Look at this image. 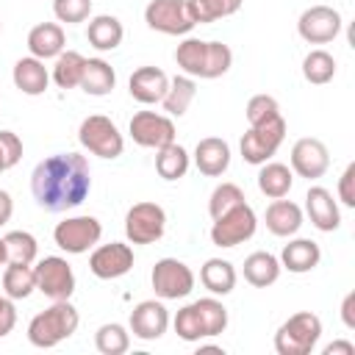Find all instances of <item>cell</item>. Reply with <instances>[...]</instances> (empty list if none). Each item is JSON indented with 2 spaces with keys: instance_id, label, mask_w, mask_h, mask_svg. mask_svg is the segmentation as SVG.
Wrapping results in <instances>:
<instances>
[{
  "instance_id": "cell-1",
  "label": "cell",
  "mask_w": 355,
  "mask_h": 355,
  "mask_svg": "<svg viewBox=\"0 0 355 355\" xmlns=\"http://www.w3.org/2000/svg\"><path fill=\"white\" fill-rule=\"evenodd\" d=\"M92 189V172L83 155L78 153H58L33 166L31 191L33 200L44 211H67L86 200Z\"/></svg>"
},
{
  "instance_id": "cell-2",
  "label": "cell",
  "mask_w": 355,
  "mask_h": 355,
  "mask_svg": "<svg viewBox=\"0 0 355 355\" xmlns=\"http://www.w3.org/2000/svg\"><path fill=\"white\" fill-rule=\"evenodd\" d=\"M78 311L69 300H53V305L36 313L28 324V341L39 349H50L78 330Z\"/></svg>"
},
{
  "instance_id": "cell-3",
  "label": "cell",
  "mask_w": 355,
  "mask_h": 355,
  "mask_svg": "<svg viewBox=\"0 0 355 355\" xmlns=\"http://www.w3.org/2000/svg\"><path fill=\"white\" fill-rule=\"evenodd\" d=\"M319 336H322V319L311 311H300L277 327L275 349L277 355H308L313 352Z\"/></svg>"
},
{
  "instance_id": "cell-4",
  "label": "cell",
  "mask_w": 355,
  "mask_h": 355,
  "mask_svg": "<svg viewBox=\"0 0 355 355\" xmlns=\"http://www.w3.org/2000/svg\"><path fill=\"white\" fill-rule=\"evenodd\" d=\"M283 136H286V119L280 114L261 125H250V130L241 136V158L247 164H266L277 153Z\"/></svg>"
},
{
  "instance_id": "cell-5",
  "label": "cell",
  "mask_w": 355,
  "mask_h": 355,
  "mask_svg": "<svg viewBox=\"0 0 355 355\" xmlns=\"http://www.w3.org/2000/svg\"><path fill=\"white\" fill-rule=\"evenodd\" d=\"M78 139H80V144H83L89 153H94V155H100V158H119L122 150H125V141H122L119 128H116L108 116H103V114L86 116V119L80 122Z\"/></svg>"
},
{
  "instance_id": "cell-6",
  "label": "cell",
  "mask_w": 355,
  "mask_h": 355,
  "mask_svg": "<svg viewBox=\"0 0 355 355\" xmlns=\"http://www.w3.org/2000/svg\"><path fill=\"white\" fill-rule=\"evenodd\" d=\"M166 227V214L158 202H136L130 205L128 216H125V236L130 244H153L164 236Z\"/></svg>"
},
{
  "instance_id": "cell-7",
  "label": "cell",
  "mask_w": 355,
  "mask_h": 355,
  "mask_svg": "<svg viewBox=\"0 0 355 355\" xmlns=\"http://www.w3.org/2000/svg\"><path fill=\"white\" fill-rule=\"evenodd\" d=\"M255 233V211L247 202L233 205L211 225V241L216 247H236Z\"/></svg>"
},
{
  "instance_id": "cell-8",
  "label": "cell",
  "mask_w": 355,
  "mask_h": 355,
  "mask_svg": "<svg viewBox=\"0 0 355 355\" xmlns=\"http://www.w3.org/2000/svg\"><path fill=\"white\" fill-rule=\"evenodd\" d=\"M100 236H103V225L94 216H69V219L58 222L53 230L55 244L72 255H80L89 247H94L100 241Z\"/></svg>"
},
{
  "instance_id": "cell-9",
  "label": "cell",
  "mask_w": 355,
  "mask_h": 355,
  "mask_svg": "<svg viewBox=\"0 0 355 355\" xmlns=\"http://www.w3.org/2000/svg\"><path fill=\"white\" fill-rule=\"evenodd\" d=\"M33 272H36V288L44 297H50V300H69L72 297V291H75V272H72V266L64 258L47 255V258H42L33 266Z\"/></svg>"
},
{
  "instance_id": "cell-10",
  "label": "cell",
  "mask_w": 355,
  "mask_h": 355,
  "mask_svg": "<svg viewBox=\"0 0 355 355\" xmlns=\"http://www.w3.org/2000/svg\"><path fill=\"white\" fill-rule=\"evenodd\" d=\"M150 280H153V288L161 300H178V297H186L194 288L191 269L178 258H161L153 266Z\"/></svg>"
},
{
  "instance_id": "cell-11",
  "label": "cell",
  "mask_w": 355,
  "mask_h": 355,
  "mask_svg": "<svg viewBox=\"0 0 355 355\" xmlns=\"http://www.w3.org/2000/svg\"><path fill=\"white\" fill-rule=\"evenodd\" d=\"M144 22L153 31L169 36H180L194 28V19L186 11V0H150L144 8Z\"/></svg>"
},
{
  "instance_id": "cell-12",
  "label": "cell",
  "mask_w": 355,
  "mask_h": 355,
  "mask_svg": "<svg viewBox=\"0 0 355 355\" xmlns=\"http://www.w3.org/2000/svg\"><path fill=\"white\" fill-rule=\"evenodd\" d=\"M297 31L305 42L311 44H324V42H333L336 33L341 31V14L330 6H311L300 14V22H297Z\"/></svg>"
},
{
  "instance_id": "cell-13",
  "label": "cell",
  "mask_w": 355,
  "mask_h": 355,
  "mask_svg": "<svg viewBox=\"0 0 355 355\" xmlns=\"http://www.w3.org/2000/svg\"><path fill=\"white\" fill-rule=\"evenodd\" d=\"M130 136L139 147H164L169 141H175V125L169 116L155 114V111H139L130 119Z\"/></svg>"
},
{
  "instance_id": "cell-14",
  "label": "cell",
  "mask_w": 355,
  "mask_h": 355,
  "mask_svg": "<svg viewBox=\"0 0 355 355\" xmlns=\"http://www.w3.org/2000/svg\"><path fill=\"white\" fill-rule=\"evenodd\" d=\"M89 269L94 277L100 280H114L122 277L133 269V250L122 241H111V244H100L92 255H89Z\"/></svg>"
},
{
  "instance_id": "cell-15",
  "label": "cell",
  "mask_w": 355,
  "mask_h": 355,
  "mask_svg": "<svg viewBox=\"0 0 355 355\" xmlns=\"http://www.w3.org/2000/svg\"><path fill=\"white\" fill-rule=\"evenodd\" d=\"M330 166V155H327V147L322 139H313V136H302L294 141L291 147V169L300 175V178H322Z\"/></svg>"
},
{
  "instance_id": "cell-16",
  "label": "cell",
  "mask_w": 355,
  "mask_h": 355,
  "mask_svg": "<svg viewBox=\"0 0 355 355\" xmlns=\"http://www.w3.org/2000/svg\"><path fill=\"white\" fill-rule=\"evenodd\" d=\"M166 324H169V313L161 302L155 300H144L139 302L133 311H130V330L136 338L141 341H155L166 333Z\"/></svg>"
},
{
  "instance_id": "cell-17",
  "label": "cell",
  "mask_w": 355,
  "mask_h": 355,
  "mask_svg": "<svg viewBox=\"0 0 355 355\" xmlns=\"http://www.w3.org/2000/svg\"><path fill=\"white\" fill-rule=\"evenodd\" d=\"M166 86H169V78L164 69L158 67H139L130 80H128V89H130V97L150 105V103H161V97L166 94Z\"/></svg>"
},
{
  "instance_id": "cell-18",
  "label": "cell",
  "mask_w": 355,
  "mask_h": 355,
  "mask_svg": "<svg viewBox=\"0 0 355 355\" xmlns=\"http://www.w3.org/2000/svg\"><path fill=\"white\" fill-rule=\"evenodd\" d=\"M194 164L202 175L208 178H219L227 164H230V147L225 139L219 136H208V139H200L197 141V150H194Z\"/></svg>"
},
{
  "instance_id": "cell-19",
  "label": "cell",
  "mask_w": 355,
  "mask_h": 355,
  "mask_svg": "<svg viewBox=\"0 0 355 355\" xmlns=\"http://www.w3.org/2000/svg\"><path fill=\"white\" fill-rule=\"evenodd\" d=\"M305 208H308V216L311 222L319 227V230H336L341 225V214H338V205L333 200V194L322 186H311L308 194H305Z\"/></svg>"
},
{
  "instance_id": "cell-20",
  "label": "cell",
  "mask_w": 355,
  "mask_h": 355,
  "mask_svg": "<svg viewBox=\"0 0 355 355\" xmlns=\"http://www.w3.org/2000/svg\"><path fill=\"white\" fill-rule=\"evenodd\" d=\"M28 50L36 58H55L64 53V31L55 22H39L28 31Z\"/></svg>"
},
{
  "instance_id": "cell-21",
  "label": "cell",
  "mask_w": 355,
  "mask_h": 355,
  "mask_svg": "<svg viewBox=\"0 0 355 355\" xmlns=\"http://www.w3.org/2000/svg\"><path fill=\"white\" fill-rule=\"evenodd\" d=\"M78 86H80L86 94H92V97H103V94H108V92L116 86V72H114L111 64L103 61V58H86Z\"/></svg>"
},
{
  "instance_id": "cell-22",
  "label": "cell",
  "mask_w": 355,
  "mask_h": 355,
  "mask_svg": "<svg viewBox=\"0 0 355 355\" xmlns=\"http://www.w3.org/2000/svg\"><path fill=\"white\" fill-rule=\"evenodd\" d=\"M263 219H266L269 233H275V236H291V233H297L300 225H302V211H300L297 202L277 197V200L266 208Z\"/></svg>"
},
{
  "instance_id": "cell-23",
  "label": "cell",
  "mask_w": 355,
  "mask_h": 355,
  "mask_svg": "<svg viewBox=\"0 0 355 355\" xmlns=\"http://www.w3.org/2000/svg\"><path fill=\"white\" fill-rule=\"evenodd\" d=\"M47 80H50V75H47L42 58L28 55V58H19V61L14 64V86H17L22 94H31V97L42 94V92L47 89Z\"/></svg>"
},
{
  "instance_id": "cell-24",
  "label": "cell",
  "mask_w": 355,
  "mask_h": 355,
  "mask_svg": "<svg viewBox=\"0 0 355 355\" xmlns=\"http://www.w3.org/2000/svg\"><path fill=\"white\" fill-rule=\"evenodd\" d=\"M319 258H322V250H319V244L311 241V239H294V241H288V244L283 247V252H280V263H283L288 272H297V275L311 272V269L319 263Z\"/></svg>"
},
{
  "instance_id": "cell-25",
  "label": "cell",
  "mask_w": 355,
  "mask_h": 355,
  "mask_svg": "<svg viewBox=\"0 0 355 355\" xmlns=\"http://www.w3.org/2000/svg\"><path fill=\"white\" fill-rule=\"evenodd\" d=\"M280 277V261L272 252H252L244 258V280L255 288H266Z\"/></svg>"
},
{
  "instance_id": "cell-26",
  "label": "cell",
  "mask_w": 355,
  "mask_h": 355,
  "mask_svg": "<svg viewBox=\"0 0 355 355\" xmlns=\"http://www.w3.org/2000/svg\"><path fill=\"white\" fill-rule=\"evenodd\" d=\"M125 31H122V22L111 14H97L94 19H89V28H86V39L92 47L97 50H114L119 47Z\"/></svg>"
},
{
  "instance_id": "cell-27",
  "label": "cell",
  "mask_w": 355,
  "mask_h": 355,
  "mask_svg": "<svg viewBox=\"0 0 355 355\" xmlns=\"http://www.w3.org/2000/svg\"><path fill=\"white\" fill-rule=\"evenodd\" d=\"M200 280L211 294H230L236 286V269L230 261L222 258H208L200 269Z\"/></svg>"
},
{
  "instance_id": "cell-28",
  "label": "cell",
  "mask_w": 355,
  "mask_h": 355,
  "mask_svg": "<svg viewBox=\"0 0 355 355\" xmlns=\"http://www.w3.org/2000/svg\"><path fill=\"white\" fill-rule=\"evenodd\" d=\"M194 94H197V83H194L189 75H178V78H172L169 86H166V94L161 97L164 111L172 114V116H183V114L189 111Z\"/></svg>"
},
{
  "instance_id": "cell-29",
  "label": "cell",
  "mask_w": 355,
  "mask_h": 355,
  "mask_svg": "<svg viewBox=\"0 0 355 355\" xmlns=\"http://www.w3.org/2000/svg\"><path fill=\"white\" fill-rule=\"evenodd\" d=\"M291 183H294V175L286 164L272 161V164H263L258 172V189H261V194H266L272 200L286 197L291 191Z\"/></svg>"
},
{
  "instance_id": "cell-30",
  "label": "cell",
  "mask_w": 355,
  "mask_h": 355,
  "mask_svg": "<svg viewBox=\"0 0 355 355\" xmlns=\"http://www.w3.org/2000/svg\"><path fill=\"white\" fill-rule=\"evenodd\" d=\"M186 169H189V153H186L180 144L169 141V144L158 147V155H155V172H158L164 180H178V178L186 175Z\"/></svg>"
},
{
  "instance_id": "cell-31",
  "label": "cell",
  "mask_w": 355,
  "mask_h": 355,
  "mask_svg": "<svg viewBox=\"0 0 355 355\" xmlns=\"http://www.w3.org/2000/svg\"><path fill=\"white\" fill-rule=\"evenodd\" d=\"M3 288L11 300H25L36 288V272L31 263H8L3 272Z\"/></svg>"
},
{
  "instance_id": "cell-32",
  "label": "cell",
  "mask_w": 355,
  "mask_h": 355,
  "mask_svg": "<svg viewBox=\"0 0 355 355\" xmlns=\"http://www.w3.org/2000/svg\"><path fill=\"white\" fill-rule=\"evenodd\" d=\"M241 3L244 0H186V11L194 19V25H200V22H214L236 14Z\"/></svg>"
},
{
  "instance_id": "cell-33",
  "label": "cell",
  "mask_w": 355,
  "mask_h": 355,
  "mask_svg": "<svg viewBox=\"0 0 355 355\" xmlns=\"http://www.w3.org/2000/svg\"><path fill=\"white\" fill-rule=\"evenodd\" d=\"M194 311H197L202 336H219V333L227 327V308H225L219 300H214V297L197 300V302H194Z\"/></svg>"
},
{
  "instance_id": "cell-34",
  "label": "cell",
  "mask_w": 355,
  "mask_h": 355,
  "mask_svg": "<svg viewBox=\"0 0 355 355\" xmlns=\"http://www.w3.org/2000/svg\"><path fill=\"white\" fill-rule=\"evenodd\" d=\"M83 55L75 50L58 53L55 55V67H53V80L58 83V89H75L80 83V72H83Z\"/></svg>"
},
{
  "instance_id": "cell-35",
  "label": "cell",
  "mask_w": 355,
  "mask_h": 355,
  "mask_svg": "<svg viewBox=\"0 0 355 355\" xmlns=\"http://www.w3.org/2000/svg\"><path fill=\"white\" fill-rule=\"evenodd\" d=\"M6 244V263H31L36 258V239L28 230H11L3 236Z\"/></svg>"
},
{
  "instance_id": "cell-36",
  "label": "cell",
  "mask_w": 355,
  "mask_h": 355,
  "mask_svg": "<svg viewBox=\"0 0 355 355\" xmlns=\"http://www.w3.org/2000/svg\"><path fill=\"white\" fill-rule=\"evenodd\" d=\"M302 75L308 83H327L336 75V58L327 50H311L302 58Z\"/></svg>"
},
{
  "instance_id": "cell-37",
  "label": "cell",
  "mask_w": 355,
  "mask_h": 355,
  "mask_svg": "<svg viewBox=\"0 0 355 355\" xmlns=\"http://www.w3.org/2000/svg\"><path fill=\"white\" fill-rule=\"evenodd\" d=\"M230 64H233V50L225 42H205V61L200 78H219L230 69Z\"/></svg>"
},
{
  "instance_id": "cell-38",
  "label": "cell",
  "mask_w": 355,
  "mask_h": 355,
  "mask_svg": "<svg viewBox=\"0 0 355 355\" xmlns=\"http://www.w3.org/2000/svg\"><path fill=\"white\" fill-rule=\"evenodd\" d=\"M94 347H97V352H103V355H122V352H128V347H130V336L125 333L122 324H103V327L94 333Z\"/></svg>"
},
{
  "instance_id": "cell-39",
  "label": "cell",
  "mask_w": 355,
  "mask_h": 355,
  "mask_svg": "<svg viewBox=\"0 0 355 355\" xmlns=\"http://www.w3.org/2000/svg\"><path fill=\"white\" fill-rule=\"evenodd\" d=\"M175 61L186 75H202V61H205V42L200 39H186L175 50Z\"/></svg>"
},
{
  "instance_id": "cell-40",
  "label": "cell",
  "mask_w": 355,
  "mask_h": 355,
  "mask_svg": "<svg viewBox=\"0 0 355 355\" xmlns=\"http://www.w3.org/2000/svg\"><path fill=\"white\" fill-rule=\"evenodd\" d=\"M244 202V191L236 186V183H219L214 191H211V200H208V211L211 216H222L225 211H230L233 205Z\"/></svg>"
},
{
  "instance_id": "cell-41",
  "label": "cell",
  "mask_w": 355,
  "mask_h": 355,
  "mask_svg": "<svg viewBox=\"0 0 355 355\" xmlns=\"http://www.w3.org/2000/svg\"><path fill=\"white\" fill-rule=\"evenodd\" d=\"M277 114H280V105H277V100L272 94H255L247 103V122L250 125H261V122H266V119H272Z\"/></svg>"
},
{
  "instance_id": "cell-42",
  "label": "cell",
  "mask_w": 355,
  "mask_h": 355,
  "mask_svg": "<svg viewBox=\"0 0 355 355\" xmlns=\"http://www.w3.org/2000/svg\"><path fill=\"white\" fill-rule=\"evenodd\" d=\"M175 333L183 341H200V338H205L202 336V327H200V319H197V311H194V302L178 311V316H175Z\"/></svg>"
},
{
  "instance_id": "cell-43",
  "label": "cell",
  "mask_w": 355,
  "mask_h": 355,
  "mask_svg": "<svg viewBox=\"0 0 355 355\" xmlns=\"http://www.w3.org/2000/svg\"><path fill=\"white\" fill-rule=\"evenodd\" d=\"M53 11L61 22H83L92 11V0H53Z\"/></svg>"
},
{
  "instance_id": "cell-44",
  "label": "cell",
  "mask_w": 355,
  "mask_h": 355,
  "mask_svg": "<svg viewBox=\"0 0 355 355\" xmlns=\"http://www.w3.org/2000/svg\"><path fill=\"white\" fill-rule=\"evenodd\" d=\"M22 158V141L11 130H0V172L11 169Z\"/></svg>"
},
{
  "instance_id": "cell-45",
  "label": "cell",
  "mask_w": 355,
  "mask_h": 355,
  "mask_svg": "<svg viewBox=\"0 0 355 355\" xmlns=\"http://www.w3.org/2000/svg\"><path fill=\"white\" fill-rule=\"evenodd\" d=\"M338 200L349 208L355 205V164H349L344 169V175L338 178Z\"/></svg>"
},
{
  "instance_id": "cell-46",
  "label": "cell",
  "mask_w": 355,
  "mask_h": 355,
  "mask_svg": "<svg viewBox=\"0 0 355 355\" xmlns=\"http://www.w3.org/2000/svg\"><path fill=\"white\" fill-rule=\"evenodd\" d=\"M17 324V311H14V302L11 297H0V338L8 336Z\"/></svg>"
},
{
  "instance_id": "cell-47",
  "label": "cell",
  "mask_w": 355,
  "mask_h": 355,
  "mask_svg": "<svg viewBox=\"0 0 355 355\" xmlns=\"http://www.w3.org/2000/svg\"><path fill=\"white\" fill-rule=\"evenodd\" d=\"M341 319H344V324L349 330H355V291H349L344 297V302H341Z\"/></svg>"
},
{
  "instance_id": "cell-48",
  "label": "cell",
  "mask_w": 355,
  "mask_h": 355,
  "mask_svg": "<svg viewBox=\"0 0 355 355\" xmlns=\"http://www.w3.org/2000/svg\"><path fill=\"white\" fill-rule=\"evenodd\" d=\"M11 211H14V202H11V194L0 189V227L11 219Z\"/></svg>"
},
{
  "instance_id": "cell-49",
  "label": "cell",
  "mask_w": 355,
  "mask_h": 355,
  "mask_svg": "<svg viewBox=\"0 0 355 355\" xmlns=\"http://www.w3.org/2000/svg\"><path fill=\"white\" fill-rule=\"evenodd\" d=\"M324 355H355V347L349 341H333L324 347Z\"/></svg>"
},
{
  "instance_id": "cell-50",
  "label": "cell",
  "mask_w": 355,
  "mask_h": 355,
  "mask_svg": "<svg viewBox=\"0 0 355 355\" xmlns=\"http://www.w3.org/2000/svg\"><path fill=\"white\" fill-rule=\"evenodd\" d=\"M6 263V244H3V239H0V266Z\"/></svg>"
},
{
  "instance_id": "cell-51",
  "label": "cell",
  "mask_w": 355,
  "mask_h": 355,
  "mask_svg": "<svg viewBox=\"0 0 355 355\" xmlns=\"http://www.w3.org/2000/svg\"><path fill=\"white\" fill-rule=\"evenodd\" d=\"M0 28H3V22H0Z\"/></svg>"
}]
</instances>
